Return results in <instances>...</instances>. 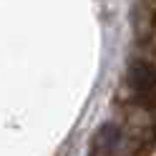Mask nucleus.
Segmentation results:
<instances>
[{"label":"nucleus","instance_id":"1","mask_svg":"<svg viewBox=\"0 0 156 156\" xmlns=\"http://www.w3.org/2000/svg\"><path fill=\"white\" fill-rule=\"evenodd\" d=\"M129 83H131V88L139 93V96L149 98L151 88H154V68L146 63V61H136L131 66V71H129Z\"/></svg>","mask_w":156,"mask_h":156},{"label":"nucleus","instance_id":"2","mask_svg":"<svg viewBox=\"0 0 156 156\" xmlns=\"http://www.w3.org/2000/svg\"><path fill=\"white\" fill-rule=\"evenodd\" d=\"M116 146H119V129L103 126L93 141V156H113Z\"/></svg>","mask_w":156,"mask_h":156}]
</instances>
